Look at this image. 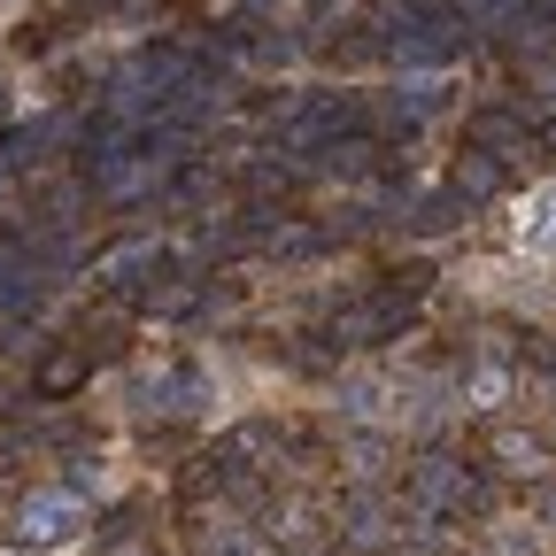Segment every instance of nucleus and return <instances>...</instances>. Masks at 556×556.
Masks as SVG:
<instances>
[{"label": "nucleus", "instance_id": "f03ea898", "mask_svg": "<svg viewBox=\"0 0 556 556\" xmlns=\"http://www.w3.org/2000/svg\"><path fill=\"white\" fill-rule=\"evenodd\" d=\"M510 240H518V255L556 263V186H533V193L510 208Z\"/></svg>", "mask_w": 556, "mask_h": 556}, {"label": "nucleus", "instance_id": "7ed1b4c3", "mask_svg": "<svg viewBox=\"0 0 556 556\" xmlns=\"http://www.w3.org/2000/svg\"><path fill=\"white\" fill-rule=\"evenodd\" d=\"M39 556H54V548H39Z\"/></svg>", "mask_w": 556, "mask_h": 556}, {"label": "nucleus", "instance_id": "f257e3e1", "mask_svg": "<svg viewBox=\"0 0 556 556\" xmlns=\"http://www.w3.org/2000/svg\"><path fill=\"white\" fill-rule=\"evenodd\" d=\"M24 533H31L39 548L78 541V533H86V503H78V495H62V486H39V495L24 503Z\"/></svg>", "mask_w": 556, "mask_h": 556}, {"label": "nucleus", "instance_id": "20e7f679", "mask_svg": "<svg viewBox=\"0 0 556 556\" xmlns=\"http://www.w3.org/2000/svg\"><path fill=\"white\" fill-rule=\"evenodd\" d=\"M131 556H139V548H131Z\"/></svg>", "mask_w": 556, "mask_h": 556}]
</instances>
